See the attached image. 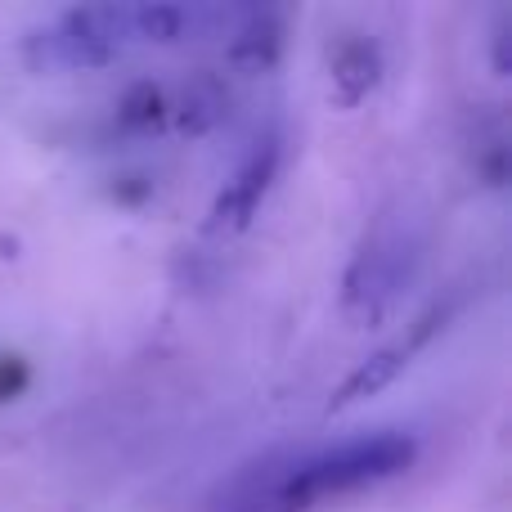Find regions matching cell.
<instances>
[{"instance_id": "cell-5", "label": "cell", "mask_w": 512, "mask_h": 512, "mask_svg": "<svg viewBox=\"0 0 512 512\" xmlns=\"http://www.w3.org/2000/svg\"><path fill=\"white\" fill-rule=\"evenodd\" d=\"M409 351H414V342H400V346H391V351H378L373 360H364L360 369H355L351 378H346L342 387H337L333 405L342 409V405H355V400L373 396V391H382V387H387V382L409 364Z\"/></svg>"}, {"instance_id": "cell-2", "label": "cell", "mask_w": 512, "mask_h": 512, "mask_svg": "<svg viewBox=\"0 0 512 512\" xmlns=\"http://www.w3.org/2000/svg\"><path fill=\"white\" fill-rule=\"evenodd\" d=\"M135 41L131 9L126 5H95L68 9L50 27H36L27 36V63L36 72H68V68H104Z\"/></svg>"}, {"instance_id": "cell-1", "label": "cell", "mask_w": 512, "mask_h": 512, "mask_svg": "<svg viewBox=\"0 0 512 512\" xmlns=\"http://www.w3.org/2000/svg\"><path fill=\"white\" fill-rule=\"evenodd\" d=\"M409 463H414V436L405 432H373L360 441H342L333 450L283 468L274 477L265 512H315L319 504H333V499L360 495V490L400 477Z\"/></svg>"}, {"instance_id": "cell-4", "label": "cell", "mask_w": 512, "mask_h": 512, "mask_svg": "<svg viewBox=\"0 0 512 512\" xmlns=\"http://www.w3.org/2000/svg\"><path fill=\"white\" fill-rule=\"evenodd\" d=\"M378 72H382V59H378V45L373 41H346L337 45L333 63H328V77H333V95L342 104H360L373 86H378Z\"/></svg>"}, {"instance_id": "cell-3", "label": "cell", "mask_w": 512, "mask_h": 512, "mask_svg": "<svg viewBox=\"0 0 512 512\" xmlns=\"http://www.w3.org/2000/svg\"><path fill=\"white\" fill-rule=\"evenodd\" d=\"M274 167H279V144L265 140V149H256L248 162H243V171L230 180V189H225L221 198H216L212 207V225L207 230H243V225L252 221L256 203L265 198V189H270V176Z\"/></svg>"}, {"instance_id": "cell-6", "label": "cell", "mask_w": 512, "mask_h": 512, "mask_svg": "<svg viewBox=\"0 0 512 512\" xmlns=\"http://www.w3.org/2000/svg\"><path fill=\"white\" fill-rule=\"evenodd\" d=\"M279 50H283V27L274 23L270 14L252 18L239 32V41H234V59L248 63V68H270V63L279 59Z\"/></svg>"}, {"instance_id": "cell-7", "label": "cell", "mask_w": 512, "mask_h": 512, "mask_svg": "<svg viewBox=\"0 0 512 512\" xmlns=\"http://www.w3.org/2000/svg\"><path fill=\"white\" fill-rule=\"evenodd\" d=\"M162 117H167V104H162L158 86H135L131 95L122 99V122L131 131H158Z\"/></svg>"}]
</instances>
